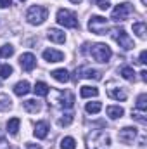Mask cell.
Returning <instances> with one entry per match:
<instances>
[{
    "label": "cell",
    "instance_id": "12",
    "mask_svg": "<svg viewBox=\"0 0 147 149\" xmlns=\"http://www.w3.org/2000/svg\"><path fill=\"white\" fill-rule=\"evenodd\" d=\"M47 38H49L50 42H54V43H64L66 35H64V31H61V30H57V28H50V30L47 31Z\"/></svg>",
    "mask_w": 147,
    "mask_h": 149
},
{
    "label": "cell",
    "instance_id": "28",
    "mask_svg": "<svg viewBox=\"0 0 147 149\" xmlns=\"http://www.w3.org/2000/svg\"><path fill=\"white\" fill-rule=\"evenodd\" d=\"M137 109L139 111H146L147 109V94H140L137 97Z\"/></svg>",
    "mask_w": 147,
    "mask_h": 149
},
{
    "label": "cell",
    "instance_id": "13",
    "mask_svg": "<svg viewBox=\"0 0 147 149\" xmlns=\"http://www.w3.org/2000/svg\"><path fill=\"white\" fill-rule=\"evenodd\" d=\"M80 76H83V78H94V80H102V73L101 71H97V70H90V68H87V70H76V78H80Z\"/></svg>",
    "mask_w": 147,
    "mask_h": 149
},
{
    "label": "cell",
    "instance_id": "11",
    "mask_svg": "<svg viewBox=\"0 0 147 149\" xmlns=\"http://www.w3.org/2000/svg\"><path fill=\"white\" fill-rule=\"evenodd\" d=\"M43 59L49 61V63H59L64 59V54L61 50H55V49H45L43 50Z\"/></svg>",
    "mask_w": 147,
    "mask_h": 149
},
{
    "label": "cell",
    "instance_id": "32",
    "mask_svg": "<svg viewBox=\"0 0 147 149\" xmlns=\"http://www.w3.org/2000/svg\"><path fill=\"white\" fill-rule=\"evenodd\" d=\"M132 118H135V120L140 121L142 125H146L147 123V120L144 118V111H139V109H137V111H132Z\"/></svg>",
    "mask_w": 147,
    "mask_h": 149
},
{
    "label": "cell",
    "instance_id": "9",
    "mask_svg": "<svg viewBox=\"0 0 147 149\" xmlns=\"http://www.w3.org/2000/svg\"><path fill=\"white\" fill-rule=\"evenodd\" d=\"M55 102H59L61 108L69 109V108H73V104H74V97H73V94H71L69 90L57 92V101H55Z\"/></svg>",
    "mask_w": 147,
    "mask_h": 149
},
{
    "label": "cell",
    "instance_id": "27",
    "mask_svg": "<svg viewBox=\"0 0 147 149\" xmlns=\"http://www.w3.org/2000/svg\"><path fill=\"white\" fill-rule=\"evenodd\" d=\"M61 149H76V141L73 137H64L61 141Z\"/></svg>",
    "mask_w": 147,
    "mask_h": 149
},
{
    "label": "cell",
    "instance_id": "19",
    "mask_svg": "<svg viewBox=\"0 0 147 149\" xmlns=\"http://www.w3.org/2000/svg\"><path fill=\"white\" fill-rule=\"evenodd\" d=\"M106 111H107V116H109L111 120H118V118H121L125 114V109L121 106H107Z\"/></svg>",
    "mask_w": 147,
    "mask_h": 149
},
{
    "label": "cell",
    "instance_id": "5",
    "mask_svg": "<svg viewBox=\"0 0 147 149\" xmlns=\"http://www.w3.org/2000/svg\"><path fill=\"white\" fill-rule=\"evenodd\" d=\"M112 38H114V42H116L121 49H125V50H130V49L135 47L133 40L128 37V33H126L123 28H116V30H112Z\"/></svg>",
    "mask_w": 147,
    "mask_h": 149
},
{
    "label": "cell",
    "instance_id": "15",
    "mask_svg": "<svg viewBox=\"0 0 147 149\" xmlns=\"http://www.w3.org/2000/svg\"><path fill=\"white\" fill-rule=\"evenodd\" d=\"M30 90H31V88H30V83H28L26 80H21V81H17V83L14 85V94H16V95H19V97L26 95Z\"/></svg>",
    "mask_w": 147,
    "mask_h": 149
},
{
    "label": "cell",
    "instance_id": "2",
    "mask_svg": "<svg viewBox=\"0 0 147 149\" xmlns=\"http://www.w3.org/2000/svg\"><path fill=\"white\" fill-rule=\"evenodd\" d=\"M47 16H49V10L43 7V5H31L30 9H28V12H26V21L30 23V24H42L45 19H47Z\"/></svg>",
    "mask_w": 147,
    "mask_h": 149
},
{
    "label": "cell",
    "instance_id": "35",
    "mask_svg": "<svg viewBox=\"0 0 147 149\" xmlns=\"http://www.w3.org/2000/svg\"><path fill=\"white\" fill-rule=\"evenodd\" d=\"M12 3V0H0V9H5Z\"/></svg>",
    "mask_w": 147,
    "mask_h": 149
},
{
    "label": "cell",
    "instance_id": "26",
    "mask_svg": "<svg viewBox=\"0 0 147 149\" xmlns=\"http://www.w3.org/2000/svg\"><path fill=\"white\" fill-rule=\"evenodd\" d=\"M133 33L139 38H146V23H133Z\"/></svg>",
    "mask_w": 147,
    "mask_h": 149
},
{
    "label": "cell",
    "instance_id": "31",
    "mask_svg": "<svg viewBox=\"0 0 147 149\" xmlns=\"http://www.w3.org/2000/svg\"><path fill=\"white\" fill-rule=\"evenodd\" d=\"M71 123H73V114H71V113L64 114V116L59 120V125H61V127H68V125H71Z\"/></svg>",
    "mask_w": 147,
    "mask_h": 149
},
{
    "label": "cell",
    "instance_id": "34",
    "mask_svg": "<svg viewBox=\"0 0 147 149\" xmlns=\"http://www.w3.org/2000/svg\"><path fill=\"white\" fill-rule=\"evenodd\" d=\"M139 63H140V64H146L147 63V50H142V52H140V56H139Z\"/></svg>",
    "mask_w": 147,
    "mask_h": 149
},
{
    "label": "cell",
    "instance_id": "37",
    "mask_svg": "<svg viewBox=\"0 0 147 149\" xmlns=\"http://www.w3.org/2000/svg\"><path fill=\"white\" fill-rule=\"evenodd\" d=\"M28 149H42V146H31V144H28Z\"/></svg>",
    "mask_w": 147,
    "mask_h": 149
},
{
    "label": "cell",
    "instance_id": "33",
    "mask_svg": "<svg viewBox=\"0 0 147 149\" xmlns=\"http://www.w3.org/2000/svg\"><path fill=\"white\" fill-rule=\"evenodd\" d=\"M95 3H97V7L102 9V10H107V9L111 7L109 0H95Z\"/></svg>",
    "mask_w": 147,
    "mask_h": 149
},
{
    "label": "cell",
    "instance_id": "6",
    "mask_svg": "<svg viewBox=\"0 0 147 149\" xmlns=\"http://www.w3.org/2000/svg\"><path fill=\"white\" fill-rule=\"evenodd\" d=\"M111 56H112V50H111L106 43H95V45H92V57L95 61L107 63L111 59Z\"/></svg>",
    "mask_w": 147,
    "mask_h": 149
},
{
    "label": "cell",
    "instance_id": "14",
    "mask_svg": "<svg viewBox=\"0 0 147 149\" xmlns=\"http://www.w3.org/2000/svg\"><path fill=\"white\" fill-rule=\"evenodd\" d=\"M33 134H35L37 139H45L47 134H49V123L47 121H38L35 125V132Z\"/></svg>",
    "mask_w": 147,
    "mask_h": 149
},
{
    "label": "cell",
    "instance_id": "40",
    "mask_svg": "<svg viewBox=\"0 0 147 149\" xmlns=\"http://www.w3.org/2000/svg\"><path fill=\"white\" fill-rule=\"evenodd\" d=\"M19 2H24V0H19Z\"/></svg>",
    "mask_w": 147,
    "mask_h": 149
},
{
    "label": "cell",
    "instance_id": "36",
    "mask_svg": "<svg viewBox=\"0 0 147 149\" xmlns=\"http://www.w3.org/2000/svg\"><path fill=\"white\" fill-rule=\"evenodd\" d=\"M140 76H142V80L144 81H147V71L144 70V71H140Z\"/></svg>",
    "mask_w": 147,
    "mask_h": 149
},
{
    "label": "cell",
    "instance_id": "23",
    "mask_svg": "<svg viewBox=\"0 0 147 149\" xmlns=\"http://www.w3.org/2000/svg\"><path fill=\"white\" fill-rule=\"evenodd\" d=\"M33 92H35L37 95H42V97H43V95H47V94L50 92V87H49L47 83H43V81H37Z\"/></svg>",
    "mask_w": 147,
    "mask_h": 149
},
{
    "label": "cell",
    "instance_id": "8",
    "mask_svg": "<svg viewBox=\"0 0 147 149\" xmlns=\"http://www.w3.org/2000/svg\"><path fill=\"white\" fill-rule=\"evenodd\" d=\"M19 64H21V68H23L24 71H33L35 66H37V57H35L31 52H24V54H21V57H19Z\"/></svg>",
    "mask_w": 147,
    "mask_h": 149
},
{
    "label": "cell",
    "instance_id": "7",
    "mask_svg": "<svg viewBox=\"0 0 147 149\" xmlns=\"http://www.w3.org/2000/svg\"><path fill=\"white\" fill-rule=\"evenodd\" d=\"M132 14V5L130 3H118L114 9H112V14H111V19L112 21H125L128 19V16Z\"/></svg>",
    "mask_w": 147,
    "mask_h": 149
},
{
    "label": "cell",
    "instance_id": "20",
    "mask_svg": "<svg viewBox=\"0 0 147 149\" xmlns=\"http://www.w3.org/2000/svg\"><path fill=\"white\" fill-rule=\"evenodd\" d=\"M107 95H109L111 99H114V101H125L126 99V92L119 87V88H109L107 90Z\"/></svg>",
    "mask_w": 147,
    "mask_h": 149
},
{
    "label": "cell",
    "instance_id": "22",
    "mask_svg": "<svg viewBox=\"0 0 147 149\" xmlns=\"http://www.w3.org/2000/svg\"><path fill=\"white\" fill-rule=\"evenodd\" d=\"M12 108V99L7 94H0V111L5 113Z\"/></svg>",
    "mask_w": 147,
    "mask_h": 149
},
{
    "label": "cell",
    "instance_id": "3",
    "mask_svg": "<svg viewBox=\"0 0 147 149\" xmlns=\"http://www.w3.org/2000/svg\"><path fill=\"white\" fill-rule=\"evenodd\" d=\"M57 23L64 28H80L76 14L68 10V9H59L57 10Z\"/></svg>",
    "mask_w": 147,
    "mask_h": 149
},
{
    "label": "cell",
    "instance_id": "25",
    "mask_svg": "<svg viewBox=\"0 0 147 149\" xmlns=\"http://www.w3.org/2000/svg\"><path fill=\"white\" fill-rule=\"evenodd\" d=\"M119 74L125 78V80H128V81H135V71L130 68V66H125V68H121V71H119Z\"/></svg>",
    "mask_w": 147,
    "mask_h": 149
},
{
    "label": "cell",
    "instance_id": "16",
    "mask_svg": "<svg viewBox=\"0 0 147 149\" xmlns=\"http://www.w3.org/2000/svg\"><path fill=\"white\" fill-rule=\"evenodd\" d=\"M50 74H52V78H54V80H57V81H61V83H66V81H69V73H68V70H64V68L54 70Z\"/></svg>",
    "mask_w": 147,
    "mask_h": 149
},
{
    "label": "cell",
    "instance_id": "29",
    "mask_svg": "<svg viewBox=\"0 0 147 149\" xmlns=\"http://www.w3.org/2000/svg\"><path fill=\"white\" fill-rule=\"evenodd\" d=\"M12 54H14V47H12L10 43L0 47V56H2V57H10Z\"/></svg>",
    "mask_w": 147,
    "mask_h": 149
},
{
    "label": "cell",
    "instance_id": "10",
    "mask_svg": "<svg viewBox=\"0 0 147 149\" xmlns=\"http://www.w3.org/2000/svg\"><path fill=\"white\" fill-rule=\"evenodd\" d=\"M135 137H137V128L135 127H125V128L119 130V141L125 142V144L133 142Z\"/></svg>",
    "mask_w": 147,
    "mask_h": 149
},
{
    "label": "cell",
    "instance_id": "24",
    "mask_svg": "<svg viewBox=\"0 0 147 149\" xmlns=\"http://www.w3.org/2000/svg\"><path fill=\"white\" fill-rule=\"evenodd\" d=\"M85 109H87V113H88V114H97V113L102 109V104H101L99 101H94V102H87Z\"/></svg>",
    "mask_w": 147,
    "mask_h": 149
},
{
    "label": "cell",
    "instance_id": "1",
    "mask_svg": "<svg viewBox=\"0 0 147 149\" xmlns=\"http://www.w3.org/2000/svg\"><path fill=\"white\" fill-rule=\"evenodd\" d=\"M111 144L109 134L104 130H95L87 137V149H107Z\"/></svg>",
    "mask_w": 147,
    "mask_h": 149
},
{
    "label": "cell",
    "instance_id": "18",
    "mask_svg": "<svg viewBox=\"0 0 147 149\" xmlns=\"http://www.w3.org/2000/svg\"><path fill=\"white\" fill-rule=\"evenodd\" d=\"M23 106H24V109L28 113H38L42 109V104H40V101H37V99H28V101L23 102Z\"/></svg>",
    "mask_w": 147,
    "mask_h": 149
},
{
    "label": "cell",
    "instance_id": "38",
    "mask_svg": "<svg viewBox=\"0 0 147 149\" xmlns=\"http://www.w3.org/2000/svg\"><path fill=\"white\" fill-rule=\"evenodd\" d=\"M69 2H73V3H76V5H78V3H81V0H69Z\"/></svg>",
    "mask_w": 147,
    "mask_h": 149
},
{
    "label": "cell",
    "instance_id": "21",
    "mask_svg": "<svg viewBox=\"0 0 147 149\" xmlns=\"http://www.w3.org/2000/svg\"><path fill=\"white\" fill-rule=\"evenodd\" d=\"M19 125H21V120H19V118H10V120L7 121V132H9L10 135H17Z\"/></svg>",
    "mask_w": 147,
    "mask_h": 149
},
{
    "label": "cell",
    "instance_id": "30",
    "mask_svg": "<svg viewBox=\"0 0 147 149\" xmlns=\"http://www.w3.org/2000/svg\"><path fill=\"white\" fill-rule=\"evenodd\" d=\"M12 74V66L10 64H0V78H9Z\"/></svg>",
    "mask_w": 147,
    "mask_h": 149
},
{
    "label": "cell",
    "instance_id": "4",
    "mask_svg": "<svg viewBox=\"0 0 147 149\" xmlns=\"http://www.w3.org/2000/svg\"><path fill=\"white\" fill-rule=\"evenodd\" d=\"M88 30L92 33H95V35H106L107 30H109L106 17H102V16H92L88 19Z\"/></svg>",
    "mask_w": 147,
    "mask_h": 149
},
{
    "label": "cell",
    "instance_id": "39",
    "mask_svg": "<svg viewBox=\"0 0 147 149\" xmlns=\"http://www.w3.org/2000/svg\"><path fill=\"white\" fill-rule=\"evenodd\" d=\"M142 3H144V5H147V0H142Z\"/></svg>",
    "mask_w": 147,
    "mask_h": 149
},
{
    "label": "cell",
    "instance_id": "17",
    "mask_svg": "<svg viewBox=\"0 0 147 149\" xmlns=\"http://www.w3.org/2000/svg\"><path fill=\"white\" fill-rule=\"evenodd\" d=\"M80 95H81L83 99L97 97V95H99V88H95V87H88V85H83V87L80 88Z\"/></svg>",
    "mask_w": 147,
    "mask_h": 149
}]
</instances>
